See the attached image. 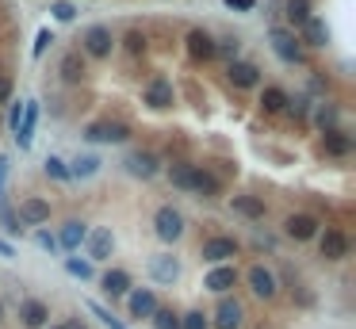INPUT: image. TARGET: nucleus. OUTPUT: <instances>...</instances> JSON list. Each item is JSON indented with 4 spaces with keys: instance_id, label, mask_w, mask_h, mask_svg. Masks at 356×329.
Returning <instances> with one entry per match:
<instances>
[{
    "instance_id": "obj_48",
    "label": "nucleus",
    "mask_w": 356,
    "mask_h": 329,
    "mask_svg": "<svg viewBox=\"0 0 356 329\" xmlns=\"http://www.w3.org/2000/svg\"><path fill=\"white\" fill-rule=\"evenodd\" d=\"M0 256H16V249H12V245H8V241H4V238H0Z\"/></svg>"
},
{
    "instance_id": "obj_42",
    "label": "nucleus",
    "mask_w": 356,
    "mask_h": 329,
    "mask_svg": "<svg viewBox=\"0 0 356 329\" xmlns=\"http://www.w3.org/2000/svg\"><path fill=\"white\" fill-rule=\"evenodd\" d=\"M127 50H131V54H142V50H146V35L131 31V35H127Z\"/></svg>"
},
{
    "instance_id": "obj_1",
    "label": "nucleus",
    "mask_w": 356,
    "mask_h": 329,
    "mask_svg": "<svg viewBox=\"0 0 356 329\" xmlns=\"http://www.w3.org/2000/svg\"><path fill=\"white\" fill-rule=\"evenodd\" d=\"M153 230H158L161 241H176L184 234V214L176 211V207H161V211L153 214Z\"/></svg>"
},
{
    "instance_id": "obj_11",
    "label": "nucleus",
    "mask_w": 356,
    "mask_h": 329,
    "mask_svg": "<svg viewBox=\"0 0 356 329\" xmlns=\"http://www.w3.org/2000/svg\"><path fill=\"white\" fill-rule=\"evenodd\" d=\"M226 77H230V84H238V88H253V84L261 81V69L249 66V62H230V66H226Z\"/></svg>"
},
{
    "instance_id": "obj_32",
    "label": "nucleus",
    "mask_w": 356,
    "mask_h": 329,
    "mask_svg": "<svg viewBox=\"0 0 356 329\" xmlns=\"http://www.w3.org/2000/svg\"><path fill=\"white\" fill-rule=\"evenodd\" d=\"M191 173H196V169H191V164H173V169H169V180H173L176 188L191 191Z\"/></svg>"
},
{
    "instance_id": "obj_40",
    "label": "nucleus",
    "mask_w": 356,
    "mask_h": 329,
    "mask_svg": "<svg viewBox=\"0 0 356 329\" xmlns=\"http://www.w3.org/2000/svg\"><path fill=\"white\" fill-rule=\"evenodd\" d=\"M50 42H54V39H50V27H42V31L35 35V50H31V54H35V58H42V54H46V46H50Z\"/></svg>"
},
{
    "instance_id": "obj_14",
    "label": "nucleus",
    "mask_w": 356,
    "mask_h": 329,
    "mask_svg": "<svg viewBox=\"0 0 356 329\" xmlns=\"http://www.w3.org/2000/svg\"><path fill=\"white\" fill-rule=\"evenodd\" d=\"M46 318H50V310H46V303H39V299H27V303L19 306V321H24L27 329H42Z\"/></svg>"
},
{
    "instance_id": "obj_46",
    "label": "nucleus",
    "mask_w": 356,
    "mask_h": 329,
    "mask_svg": "<svg viewBox=\"0 0 356 329\" xmlns=\"http://www.w3.org/2000/svg\"><path fill=\"white\" fill-rule=\"evenodd\" d=\"M12 100V81L8 77H0V104H8Z\"/></svg>"
},
{
    "instance_id": "obj_37",
    "label": "nucleus",
    "mask_w": 356,
    "mask_h": 329,
    "mask_svg": "<svg viewBox=\"0 0 356 329\" xmlns=\"http://www.w3.org/2000/svg\"><path fill=\"white\" fill-rule=\"evenodd\" d=\"M153 326L158 329H180V318H176L173 310H161L158 306V310H153Z\"/></svg>"
},
{
    "instance_id": "obj_26",
    "label": "nucleus",
    "mask_w": 356,
    "mask_h": 329,
    "mask_svg": "<svg viewBox=\"0 0 356 329\" xmlns=\"http://www.w3.org/2000/svg\"><path fill=\"white\" fill-rule=\"evenodd\" d=\"M104 291H108V295H127V291H131V276L111 268L108 276H104Z\"/></svg>"
},
{
    "instance_id": "obj_23",
    "label": "nucleus",
    "mask_w": 356,
    "mask_h": 329,
    "mask_svg": "<svg viewBox=\"0 0 356 329\" xmlns=\"http://www.w3.org/2000/svg\"><path fill=\"white\" fill-rule=\"evenodd\" d=\"M230 207L238 214H245V218H265V203H261L257 196H234Z\"/></svg>"
},
{
    "instance_id": "obj_6",
    "label": "nucleus",
    "mask_w": 356,
    "mask_h": 329,
    "mask_svg": "<svg viewBox=\"0 0 356 329\" xmlns=\"http://www.w3.org/2000/svg\"><path fill=\"white\" fill-rule=\"evenodd\" d=\"M245 280H249V291H253V295H261V299H272L276 295V276L265 268V264H253Z\"/></svg>"
},
{
    "instance_id": "obj_30",
    "label": "nucleus",
    "mask_w": 356,
    "mask_h": 329,
    "mask_svg": "<svg viewBox=\"0 0 356 329\" xmlns=\"http://www.w3.org/2000/svg\"><path fill=\"white\" fill-rule=\"evenodd\" d=\"M191 191H199V196H218V180L211 173H191Z\"/></svg>"
},
{
    "instance_id": "obj_7",
    "label": "nucleus",
    "mask_w": 356,
    "mask_h": 329,
    "mask_svg": "<svg viewBox=\"0 0 356 329\" xmlns=\"http://www.w3.org/2000/svg\"><path fill=\"white\" fill-rule=\"evenodd\" d=\"M88 264L92 261H108L111 256V249H115V238H111V230H104V226H100V230H88Z\"/></svg>"
},
{
    "instance_id": "obj_13",
    "label": "nucleus",
    "mask_w": 356,
    "mask_h": 329,
    "mask_svg": "<svg viewBox=\"0 0 356 329\" xmlns=\"http://www.w3.org/2000/svg\"><path fill=\"white\" fill-rule=\"evenodd\" d=\"M322 256L326 261H345L348 256V238L341 230H326L322 234Z\"/></svg>"
},
{
    "instance_id": "obj_4",
    "label": "nucleus",
    "mask_w": 356,
    "mask_h": 329,
    "mask_svg": "<svg viewBox=\"0 0 356 329\" xmlns=\"http://www.w3.org/2000/svg\"><path fill=\"white\" fill-rule=\"evenodd\" d=\"M84 138L88 142H127L131 138V126L127 123H92L84 131Z\"/></svg>"
},
{
    "instance_id": "obj_31",
    "label": "nucleus",
    "mask_w": 356,
    "mask_h": 329,
    "mask_svg": "<svg viewBox=\"0 0 356 329\" xmlns=\"http://www.w3.org/2000/svg\"><path fill=\"white\" fill-rule=\"evenodd\" d=\"M0 226L8 234H19V218H16V211H12L8 196H0Z\"/></svg>"
},
{
    "instance_id": "obj_47",
    "label": "nucleus",
    "mask_w": 356,
    "mask_h": 329,
    "mask_svg": "<svg viewBox=\"0 0 356 329\" xmlns=\"http://www.w3.org/2000/svg\"><path fill=\"white\" fill-rule=\"evenodd\" d=\"M50 329H84V321L73 318V321H62V326H50Z\"/></svg>"
},
{
    "instance_id": "obj_28",
    "label": "nucleus",
    "mask_w": 356,
    "mask_h": 329,
    "mask_svg": "<svg viewBox=\"0 0 356 329\" xmlns=\"http://www.w3.org/2000/svg\"><path fill=\"white\" fill-rule=\"evenodd\" d=\"M62 77H66L69 84H77L84 77V58L81 54H66V58H62Z\"/></svg>"
},
{
    "instance_id": "obj_39",
    "label": "nucleus",
    "mask_w": 356,
    "mask_h": 329,
    "mask_svg": "<svg viewBox=\"0 0 356 329\" xmlns=\"http://www.w3.org/2000/svg\"><path fill=\"white\" fill-rule=\"evenodd\" d=\"M180 329H207V318H203L199 310H191V314H184V318H180Z\"/></svg>"
},
{
    "instance_id": "obj_22",
    "label": "nucleus",
    "mask_w": 356,
    "mask_h": 329,
    "mask_svg": "<svg viewBox=\"0 0 356 329\" xmlns=\"http://www.w3.org/2000/svg\"><path fill=\"white\" fill-rule=\"evenodd\" d=\"M66 169H69V176H81V180H84V176H96L100 173V157L96 153H81V157H73Z\"/></svg>"
},
{
    "instance_id": "obj_17",
    "label": "nucleus",
    "mask_w": 356,
    "mask_h": 329,
    "mask_svg": "<svg viewBox=\"0 0 356 329\" xmlns=\"http://www.w3.org/2000/svg\"><path fill=\"white\" fill-rule=\"evenodd\" d=\"M35 123H39V107H35V104H24V119H19V126H16V142H19V149L31 146V138H35Z\"/></svg>"
},
{
    "instance_id": "obj_35",
    "label": "nucleus",
    "mask_w": 356,
    "mask_h": 329,
    "mask_svg": "<svg viewBox=\"0 0 356 329\" xmlns=\"http://www.w3.org/2000/svg\"><path fill=\"white\" fill-rule=\"evenodd\" d=\"M50 12H54V19H58V24H69V19L77 16V8L69 4V0H54V4H50Z\"/></svg>"
},
{
    "instance_id": "obj_41",
    "label": "nucleus",
    "mask_w": 356,
    "mask_h": 329,
    "mask_svg": "<svg viewBox=\"0 0 356 329\" xmlns=\"http://www.w3.org/2000/svg\"><path fill=\"white\" fill-rule=\"evenodd\" d=\"M215 54H223V58L238 62V39H226V42H215Z\"/></svg>"
},
{
    "instance_id": "obj_18",
    "label": "nucleus",
    "mask_w": 356,
    "mask_h": 329,
    "mask_svg": "<svg viewBox=\"0 0 356 329\" xmlns=\"http://www.w3.org/2000/svg\"><path fill=\"white\" fill-rule=\"evenodd\" d=\"M123 164H127V173L142 176V180H149V176L158 173V157H153V153H131Z\"/></svg>"
},
{
    "instance_id": "obj_10",
    "label": "nucleus",
    "mask_w": 356,
    "mask_h": 329,
    "mask_svg": "<svg viewBox=\"0 0 356 329\" xmlns=\"http://www.w3.org/2000/svg\"><path fill=\"white\" fill-rule=\"evenodd\" d=\"M234 283H238V268H234V264H218V268L211 272L207 280H203V288L215 291V295H226Z\"/></svg>"
},
{
    "instance_id": "obj_33",
    "label": "nucleus",
    "mask_w": 356,
    "mask_h": 329,
    "mask_svg": "<svg viewBox=\"0 0 356 329\" xmlns=\"http://www.w3.org/2000/svg\"><path fill=\"white\" fill-rule=\"evenodd\" d=\"M88 310L96 314V318L104 321V326H108V329H131V326H123V321H119V318H115V314H111V310H104V306H100V303H88Z\"/></svg>"
},
{
    "instance_id": "obj_24",
    "label": "nucleus",
    "mask_w": 356,
    "mask_h": 329,
    "mask_svg": "<svg viewBox=\"0 0 356 329\" xmlns=\"http://www.w3.org/2000/svg\"><path fill=\"white\" fill-rule=\"evenodd\" d=\"M322 149H326V153H333V157H345L348 149H353V138H345L341 131H326L322 134Z\"/></svg>"
},
{
    "instance_id": "obj_5",
    "label": "nucleus",
    "mask_w": 356,
    "mask_h": 329,
    "mask_svg": "<svg viewBox=\"0 0 356 329\" xmlns=\"http://www.w3.org/2000/svg\"><path fill=\"white\" fill-rule=\"evenodd\" d=\"M16 218H19V226H42L50 218V203H46V199H35L31 196V199H24V203H19Z\"/></svg>"
},
{
    "instance_id": "obj_36",
    "label": "nucleus",
    "mask_w": 356,
    "mask_h": 329,
    "mask_svg": "<svg viewBox=\"0 0 356 329\" xmlns=\"http://www.w3.org/2000/svg\"><path fill=\"white\" fill-rule=\"evenodd\" d=\"M46 176H54V180H69V169H66V161L50 153V157H46Z\"/></svg>"
},
{
    "instance_id": "obj_20",
    "label": "nucleus",
    "mask_w": 356,
    "mask_h": 329,
    "mask_svg": "<svg viewBox=\"0 0 356 329\" xmlns=\"http://www.w3.org/2000/svg\"><path fill=\"white\" fill-rule=\"evenodd\" d=\"M188 54L191 58H203V62L215 58V39H211L207 31H191L188 35Z\"/></svg>"
},
{
    "instance_id": "obj_49",
    "label": "nucleus",
    "mask_w": 356,
    "mask_h": 329,
    "mask_svg": "<svg viewBox=\"0 0 356 329\" xmlns=\"http://www.w3.org/2000/svg\"><path fill=\"white\" fill-rule=\"evenodd\" d=\"M0 318H4V306H0Z\"/></svg>"
},
{
    "instance_id": "obj_29",
    "label": "nucleus",
    "mask_w": 356,
    "mask_h": 329,
    "mask_svg": "<svg viewBox=\"0 0 356 329\" xmlns=\"http://www.w3.org/2000/svg\"><path fill=\"white\" fill-rule=\"evenodd\" d=\"M310 19V0H288V24L303 27Z\"/></svg>"
},
{
    "instance_id": "obj_34",
    "label": "nucleus",
    "mask_w": 356,
    "mask_h": 329,
    "mask_svg": "<svg viewBox=\"0 0 356 329\" xmlns=\"http://www.w3.org/2000/svg\"><path fill=\"white\" fill-rule=\"evenodd\" d=\"M66 272H69V276H77V280H92V264L77 261V256H69V261H66Z\"/></svg>"
},
{
    "instance_id": "obj_27",
    "label": "nucleus",
    "mask_w": 356,
    "mask_h": 329,
    "mask_svg": "<svg viewBox=\"0 0 356 329\" xmlns=\"http://www.w3.org/2000/svg\"><path fill=\"white\" fill-rule=\"evenodd\" d=\"M291 100H288V92L283 88H265V96H261V107H265L268 115H276V111H283Z\"/></svg>"
},
{
    "instance_id": "obj_15",
    "label": "nucleus",
    "mask_w": 356,
    "mask_h": 329,
    "mask_svg": "<svg viewBox=\"0 0 356 329\" xmlns=\"http://www.w3.org/2000/svg\"><path fill=\"white\" fill-rule=\"evenodd\" d=\"M146 104L149 107H173V84L165 81V77H158V81H149V88H146Z\"/></svg>"
},
{
    "instance_id": "obj_19",
    "label": "nucleus",
    "mask_w": 356,
    "mask_h": 329,
    "mask_svg": "<svg viewBox=\"0 0 356 329\" xmlns=\"http://www.w3.org/2000/svg\"><path fill=\"white\" fill-rule=\"evenodd\" d=\"M127 306H131V318H153V310H158V295H153V291H134Z\"/></svg>"
},
{
    "instance_id": "obj_45",
    "label": "nucleus",
    "mask_w": 356,
    "mask_h": 329,
    "mask_svg": "<svg viewBox=\"0 0 356 329\" xmlns=\"http://www.w3.org/2000/svg\"><path fill=\"white\" fill-rule=\"evenodd\" d=\"M19 119H24V104H12V115H8V126H12V131L19 126Z\"/></svg>"
},
{
    "instance_id": "obj_38",
    "label": "nucleus",
    "mask_w": 356,
    "mask_h": 329,
    "mask_svg": "<svg viewBox=\"0 0 356 329\" xmlns=\"http://www.w3.org/2000/svg\"><path fill=\"white\" fill-rule=\"evenodd\" d=\"M35 245H39L42 253H58V238L50 230H35Z\"/></svg>"
},
{
    "instance_id": "obj_16",
    "label": "nucleus",
    "mask_w": 356,
    "mask_h": 329,
    "mask_svg": "<svg viewBox=\"0 0 356 329\" xmlns=\"http://www.w3.org/2000/svg\"><path fill=\"white\" fill-rule=\"evenodd\" d=\"M238 326H241V303L223 299L215 310V329H238Z\"/></svg>"
},
{
    "instance_id": "obj_21",
    "label": "nucleus",
    "mask_w": 356,
    "mask_h": 329,
    "mask_svg": "<svg viewBox=\"0 0 356 329\" xmlns=\"http://www.w3.org/2000/svg\"><path fill=\"white\" fill-rule=\"evenodd\" d=\"M88 238V230H84V223H77V218H69L66 226H62V238H58V249H81V241Z\"/></svg>"
},
{
    "instance_id": "obj_43",
    "label": "nucleus",
    "mask_w": 356,
    "mask_h": 329,
    "mask_svg": "<svg viewBox=\"0 0 356 329\" xmlns=\"http://www.w3.org/2000/svg\"><path fill=\"white\" fill-rule=\"evenodd\" d=\"M8 173H12V157L0 153V191H4V180H8Z\"/></svg>"
},
{
    "instance_id": "obj_8",
    "label": "nucleus",
    "mask_w": 356,
    "mask_h": 329,
    "mask_svg": "<svg viewBox=\"0 0 356 329\" xmlns=\"http://www.w3.org/2000/svg\"><path fill=\"white\" fill-rule=\"evenodd\" d=\"M230 256H238V241H234V238H211V241H203V261L223 264V261H230Z\"/></svg>"
},
{
    "instance_id": "obj_12",
    "label": "nucleus",
    "mask_w": 356,
    "mask_h": 329,
    "mask_svg": "<svg viewBox=\"0 0 356 329\" xmlns=\"http://www.w3.org/2000/svg\"><path fill=\"white\" fill-rule=\"evenodd\" d=\"M149 276L158 283H176L180 280V264H176V256H153L149 261Z\"/></svg>"
},
{
    "instance_id": "obj_2",
    "label": "nucleus",
    "mask_w": 356,
    "mask_h": 329,
    "mask_svg": "<svg viewBox=\"0 0 356 329\" xmlns=\"http://www.w3.org/2000/svg\"><path fill=\"white\" fill-rule=\"evenodd\" d=\"M81 46H84V54H88V58H108L111 46H115V39H111L108 27H88V31H84V39H81Z\"/></svg>"
},
{
    "instance_id": "obj_25",
    "label": "nucleus",
    "mask_w": 356,
    "mask_h": 329,
    "mask_svg": "<svg viewBox=\"0 0 356 329\" xmlns=\"http://www.w3.org/2000/svg\"><path fill=\"white\" fill-rule=\"evenodd\" d=\"M303 39H307L310 46H326V42H330V31H326V24H322V19H315V16H310L307 24H303Z\"/></svg>"
},
{
    "instance_id": "obj_9",
    "label": "nucleus",
    "mask_w": 356,
    "mask_h": 329,
    "mask_svg": "<svg viewBox=\"0 0 356 329\" xmlns=\"http://www.w3.org/2000/svg\"><path fill=\"white\" fill-rule=\"evenodd\" d=\"M283 230H288V238H295V241H310L318 234V218L315 214H291L288 223H283Z\"/></svg>"
},
{
    "instance_id": "obj_3",
    "label": "nucleus",
    "mask_w": 356,
    "mask_h": 329,
    "mask_svg": "<svg viewBox=\"0 0 356 329\" xmlns=\"http://www.w3.org/2000/svg\"><path fill=\"white\" fill-rule=\"evenodd\" d=\"M268 39H272V50L280 54L283 62H288V66H299V62H303V46H299V39H295L291 31H283V27H276V31L268 35Z\"/></svg>"
},
{
    "instance_id": "obj_44",
    "label": "nucleus",
    "mask_w": 356,
    "mask_h": 329,
    "mask_svg": "<svg viewBox=\"0 0 356 329\" xmlns=\"http://www.w3.org/2000/svg\"><path fill=\"white\" fill-rule=\"evenodd\" d=\"M226 8H238V12H249V8H257V0H223Z\"/></svg>"
}]
</instances>
